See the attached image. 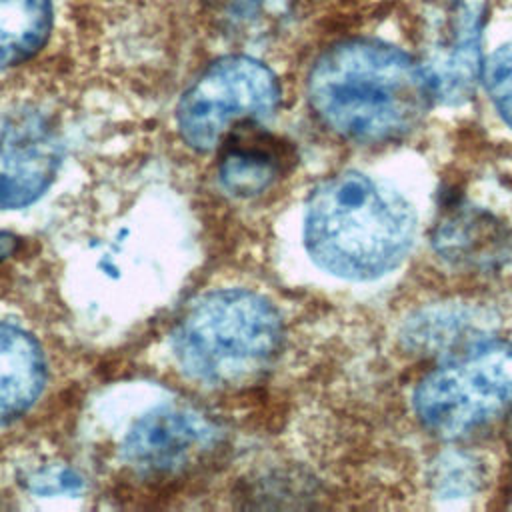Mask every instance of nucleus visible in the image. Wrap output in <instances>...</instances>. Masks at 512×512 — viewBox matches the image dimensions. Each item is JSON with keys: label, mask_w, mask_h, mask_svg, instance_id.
I'll list each match as a JSON object with an SVG mask.
<instances>
[{"label": "nucleus", "mask_w": 512, "mask_h": 512, "mask_svg": "<svg viewBox=\"0 0 512 512\" xmlns=\"http://www.w3.org/2000/svg\"><path fill=\"white\" fill-rule=\"evenodd\" d=\"M308 100L338 136L384 144L414 132L434 96L414 56L382 40L350 38L318 56L308 74Z\"/></svg>", "instance_id": "nucleus-1"}, {"label": "nucleus", "mask_w": 512, "mask_h": 512, "mask_svg": "<svg viewBox=\"0 0 512 512\" xmlns=\"http://www.w3.org/2000/svg\"><path fill=\"white\" fill-rule=\"evenodd\" d=\"M416 218L392 188L360 172L322 182L308 200L304 242L330 274L370 280L390 272L412 246Z\"/></svg>", "instance_id": "nucleus-2"}, {"label": "nucleus", "mask_w": 512, "mask_h": 512, "mask_svg": "<svg viewBox=\"0 0 512 512\" xmlns=\"http://www.w3.org/2000/svg\"><path fill=\"white\" fill-rule=\"evenodd\" d=\"M280 338V316L266 298L248 290H220L188 308L172 344L188 376L230 386L266 368Z\"/></svg>", "instance_id": "nucleus-3"}, {"label": "nucleus", "mask_w": 512, "mask_h": 512, "mask_svg": "<svg viewBox=\"0 0 512 512\" xmlns=\"http://www.w3.org/2000/svg\"><path fill=\"white\" fill-rule=\"evenodd\" d=\"M414 410L446 440L464 438L512 410V344L474 342L460 358L432 370L416 386Z\"/></svg>", "instance_id": "nucleus-4"}, {"label": "nucleus", "mask_w": 512, "mask_h": 512, "mask_svg": "<svg viewBox=\"0 0 512 512\" xmlns=\"http://www.w3.org/2000/svg\"><path fill=\"white\" fill-rule=\"evenodd\" d=\"M280 104L276 74L248 56L212 62L184 92L176 120L184 142L196 150L216 148L242 122H262Z\"/></svg>", "instance_id": "nucleus-5"}, {"label": "nucleus", "mask_w": 512, "mask_h": 512, "mask_svg": "<svg viewBox=\"0 0 512 512\" xmlns=\"http://www.w3.org/2000/svg\"><path fill=\"white\" fill-rule=\"evenodd\" d=\"M484 0H428L418 14V64L434 100L466 102L482 80Z\"/></svg>", "instance_id": "nucleus-6"}, {"label": "nucleus", "mask_w": 512, "mask_h": 512, "mask_svg": "<svg viewBox=\"0 0 512 512\" xmlns=\"http://www.w3.org/2000/svg\"><path fill=\"white\" fill-rule=\"evenodd\" d=\"M62 156L52 120L36 108L0 116V208L32 204L54 180Z\"/></svg>", "instance_id": "nucleus-7"}, {"label": "nucleus", "mask_w": 512, "mask_h": 512, "mask_svg": "<svg viewBox=\"0 0 512 512\" xmlns=\"http://www.w3.org/2000/svg\"><path fill=\"white\" fill-rule=\"evenodd\" d=\"M216 426L196 410L166 406L142 416L126 438V460L146 476H176L206 458Z\"/></svg>", "instance_id": "nucleus-8"}, {"label": "nucleus", "mask_w": 512, "mask_h": 512, "mask_svg": "<svg viewBox=\"0 0 512 512\" xmlns=\"http://www.w3.org/2000/svg\"><path fill=\"white\" fill-rule=\"evenodd\" d=\"M46 378L42 352L24 330L0 322V424L26 412Z\"/></svg>", "instance_id": "nucleus-9"}, {"label": "nucleus", "mask_w": 512, "mask_h": 512, "mask_svg": "<svg viewBox=\"0 0 512 512\" xmlns=\"http://www.w3.org/2000/svg\"><path fill=\"white\" fill-rule=\"evenodd\" d=\"M236 134L226 142L218 176L222 186L236 196H256L278 176L284 164L280 144L268 134L246 130L248 122L236 126Z\"/></svg>", "instance_id": "nucleus-10"}, {"label": "nucleus", "mask_w": 512, "mask_h": 512, "mask_svg": "<svg viewBox=\"0 0 512 512\" xmlns=\"http://www.w3.org/2000/svg\"><path fill=\"white\" fill-rule=\"evenodd\" d=\"M54 24L50 0H0V70L34 56Z\"/></svg>", "instance_id": "nucleus-11"}, {"label": "nucleus", "mask_w": 512, "mask_h": 512, "mask_svg": "<svg viewBox=\"0 0 512 512\" xmlns=\"http://www.w3.org/2000/svg\"><path fill=\"white\" fill-rule=\"evenodd\" d=\"M482 84L498 116L512 128V42L488 54L482 64Z\"/></svg>", "instance_id": "nucleus-12"}, {"label": "nucleus", "mask_w": 512, "mask_h": 512, "mask_svg": "<svg viewBox=\"0 0 512 512\" xmlns=\"http://www.w3.org/2000/svg\"><path fill=\"white\" fill-rule=\"evenodd\" d=\"M480 478V472L474 470V462L470 456L452 452L444 454L438 462V474H436V488L448 498V496H464Z\"/></svg>", "instance_id": "nucleus-13"}]
</instances>
